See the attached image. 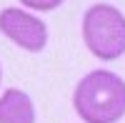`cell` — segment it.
Returning a JSON list of instances; mask_svg holds the SVG:
<instances>
[{"label": "cell", "instance_id": "cell-1", "mask_svg": "<svg viewBox=\"0 0 125 123\" xmlns=\"http://www.w3.org/2000/svg\"><path fill=\"white\" fill-rule=\"evenodd\" d=\"M73 108L83 123H118L125 116V80L105 68L90 70L73 90Z\"/></svg>", "mask_w": 125, "mask_h": 123}, {"label": "cell", "instance_id": "cell-2", "mask_svg": "<svg viewBox=\"0 0 125 123\" xmlns=\"http://www.w3.org/2000/svg\"><path fill=\"white\" fill-rule=\"evenodd\" d=\"M83 43L98 60L125 55V15L110 3H95L83 15Z\"/></svg>", "mask_w": 125, "mask_h": 123}, {"label": "cell", "instance_id": "cell-3", "mask_svg": "<svg viewBox=\"0 0 125 123\" xmlns=\"http://www.w3.org/2000/svg\"><path fill=\"white\" fill-rule=\"evenodd\" d=\"M0 33L28 53H40L48 45V25L38 15L20 8L0 10Z\"/></svg>", "mask_w": 125, "mask_h": 123}, {"label": "cell", "instance_id": "cell-4", "mask_svg": "<svg viewBox=\"0 0 125 123\" xmlns=\"http://www.w3.org/2000/svg\"><path fill=\"white\" fill-rule=\"evenodd\" d=\"M35 103L25 90L8 88L0 96V123H35Z\"/></svg>", "mask_w": 125, "mask_h": 123}, {"label": "cell", "instance_id": "cell-5", "mask_svg": "<svg viewBox=\"0 0 125 123\" xmlns=\"http://www.w3.org/2000/svg\"><path fill=\"white\" fill-rule=\"evenodd\" d=\"M65 0H20V5H25L30 10H40V13H50V10L60 8Z\"/></svg>", "mask_w": 125, "mask_h": 123}, {"label": "cell", "instance_id": "cell-6", "mask_svg": "<svg viewBox=\"0 0 125 123\" xmlns=\"http://www.w3.org/2000/svg\"><path fill=\"white\" fill-rule=\"evenodd\" d=\"M0 80H3V65H0Z\"/></svg>", "mask_w": 125, "mask_h": 123}]
</instances>
